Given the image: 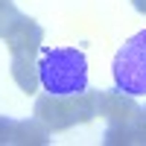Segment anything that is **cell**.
<instances>
[{"mask_svg":"<svg viewBox=\"0 0 146 146\" xmlns=\"http://www.w3.org/2000/svg\"><path fill=\"white\" fill-rule=\"evenodd\" d=\"M105 143L108 146H120V143H146V108L126 120V123H114L105 131Z\"/></svg>","mask_w":146,"mask_h":146,"instance_id":"52a82bcc","label":"cell"},{"mask_svg":"<svg viewBox=\"0 0 146 146\" xmlns=\"http://www.w3.org/2000/svg\"><path fill=\"white\" fill-rule=\"evenodd\" d=\"M96 114H100L96 111V91H82L70 96L44 94L35 100V117L53 131H64L76 123H88Z\"/></svg>","mask_w":146,"mask_h":146,"instance_id":"7a4b0ae2","label":"cell"},{"mask_svg":"<svg viewBox=\"0 0 146 146\" xmlns=\"http://www.w3.org/2000/svg\"><path fill=\"white\" fill-rule=\"evenodd\" d=\"M9 143H21V146H41V143H50V129H47L38 117L35 120H12V129H9Z\"/></svg>","mask_w":146,"mask_h":146,"instance_id":"ba28073f","label":"cell"},{"mask_svg":"<svg viewBox=\"0 0 146 146\" xmlns=\"http://www.w3.org/2000/svg\"><path fill=\"white\" fill-rule=\"evenodd\" d=\"M131 6H135L140 15H146V0H131Z\"/></svg>","mask_w":146,"mask_h":146,"instance_id":"8fae6325","label":"cell"},{"mask_svg":"<svg viewBox=\"0 0 146 146\" xmlns=\"http://www.w3.org/2000/svg\"><path fill=\"white\" fill-rule=\"evenodd\" d=\"M41 88L53 96L88 91V58L76 47H41L38 58Z\"/></svg>","mask_w":146,"mask_h":146,"instance_id":"6da1fadb","label":"cell"},{"mask_svg":"<svg viewBox=\"0 0 146 146\" xmlns=\"http://www.w3.org/2000/svg\"><path fill=\"white\" fill-rule=\"evenodd\" d=\"M18 15H21V12L15 9L12 0H0V38H6V32H9L12 23L18 21Z\"/></svg>","mask_w":146,"mask_h":146,"instance_id":"9c48e42d","label":"cell"},{"mask_svg":"<svg viewBox=\"0 0 146 146\" xmlns=\"http://www.w3.org/2000/svg\"><path fill=\"white\" fill-rule=\"evenodd\" d=\"M38 53L35 50H21V53H12V79L18 82V88L23 94H35L41 85L38 76Z\"/></svg>","mask_w":146,"mask_h":146,"instance_id":"8992f818","label":"cell"},{"mask_svg":"<svg viewBox=\"0 0 146 146\" xmlns=\"http://www.w3.org/2000/svg\"><path fill=\"white\" fill-rule=\"evenodd\" d=\"M9 129H12V120L0 114V143H9Z\"/></svg>","mask_w":146,"mask_h":146,"instance_id":"30bf717a","label":"cell"},{"mask_svg":"<svg viewBox=\"0 0 146 146\" xmlns=\"http://www.w3.org/2000/svg\"><path fill=\"white\" fill-rule=\"evenodd\" d=\"M41 41H44V29L27 15H18V21L9 27L6 32V44L9 53H21V50H35L41 53Z\"/></svg>","mask_w":146,"mask_h":146,"instance_id":"5b68a950","label":"cell"},{"mask_svg":"<svg viewBox=\"0 0 146 146\" xmlns=\"http://www.w3.org/2000/svg\"><path fill=\"white\" fill-rule=\"evenodd\" d=\"M111 73H114L117 91L131 94V96H143L146 94V29L131 35L117 50Z\"/></svg>","mask_w":146,"mask_h":146,"instance_id":"3957f363","label":"cell"},{"mask_svg":"<svg viewBox=\"0 0 146 146\" xmlns=\"http://www.w3.org/2000/svg\"><path fill=\"white\" fill-rule=\"evenodd\" d=\"M96 111L108 120V126H114V123L131 120L140 111V105L135 102L131 94H123V91H96Z\"/></svg>","mask_w":146,"mask_h":146,"instance_id":"277c9868","label":"cell"}]
</instances>
